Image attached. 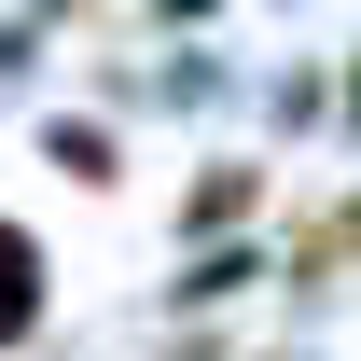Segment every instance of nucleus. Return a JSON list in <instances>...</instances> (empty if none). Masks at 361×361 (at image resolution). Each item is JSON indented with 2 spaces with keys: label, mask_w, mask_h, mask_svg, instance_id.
I'll list each match as a JSON object with an SVG mask.
<instances>
[{
  "label": "nucleus",
  "mask_w": 361,
  "mask_h": 361,
  "mask_svg": "<svg viewBox=\"0 0 361 361\" xmlns=\"http://www.w3.org/2000/svg\"><path fill=\"white\" fill-rule=\"evenodd\" d=\"M28 319H42V236H28V223H0V348H14Z\"/></svg>",
  "instance_id": "nucleus-1"
}]
</instances>
